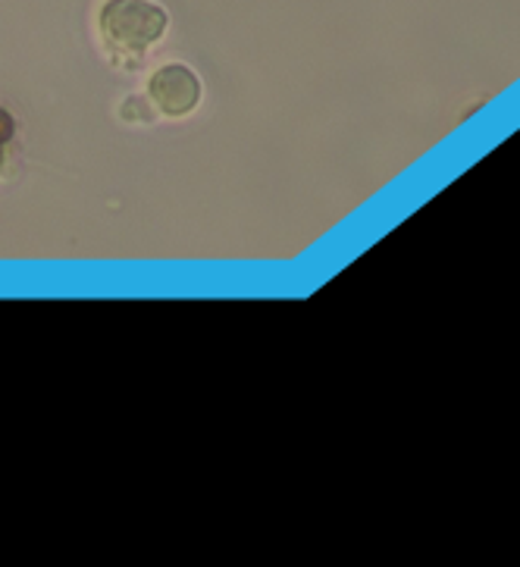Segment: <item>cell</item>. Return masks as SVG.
Here are the masks:
<instances>
[{
  "label": "cell",
  "mask_w": 520,
  "mask_h": 567,
  "mask_svg": "<svg viewBox=\"0 0 520 567\" xmlns=\"http://www.w3.org/2000/svg\"><path fill=\"white\" fill-rule=\"evenodd\" d=\"M13 145H17V116L7 111V107H0V176L7 169Z\"/></svg>",
  "instance_id": "3957f363"
},
{
  "label": "cell",
  "mask_w": 520,
  "mask_h": 567,
  "mask_svg": "<svg viewBox=\"0 0 520 567\" xmlns=\"http://www.w3.org/2000/svg\"><path fill=\"white\" fill-rule=\"evenodd\" d=\"M167 10L154 0H107L97 13V32L113 56H142L167 35Z\"/></svg>",
  "instance_id": "6da1fadb"
},
{
  "label": "cell",
  "mask_w": 520,
  "mask_h": 567,
  "mask_svg": "<svg viewBox=\"0 0 520 567\" xmlns=\"http://www.w3.org/2000/svg\"><path fill=\"white\" fill-rule=\"evenodd\" d=\"M148 97L160 116L183 120L201 104V79L186 63H167L148 79Z\"/></svg>",
  "instance_id": "7a4b0ae2"
},
{
  "label": "cell",
  "mask_w": 520,
  "mask_h": 567,
  "mask_svg": "<svg viewBox=\"0 0 520 567\" xmlns=\"http://www.w3.org/2000/svg\"><path fill=\"white\" fill-rule=\"evenodd\" d=\"M119 116L126 123H154L157 120V111L150 104V97H126L123 107H119Z\"/></svg>",
  "instance_id": "277c9868"
}]
</instances>
